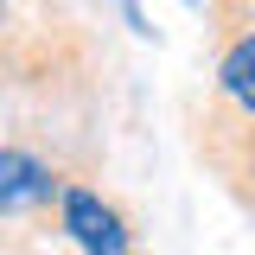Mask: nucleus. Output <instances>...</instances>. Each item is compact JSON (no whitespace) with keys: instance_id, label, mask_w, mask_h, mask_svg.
Instances as JSON below:
<instances>
[{"instance_id":"1","label":"nucleus","mask_w":255,"mask_h":255,"mask_svg":"<svg viewBox=\"0 0 255 255\" xmlns=\"http://www.w3.org/2000/svg\"><path fill=\"white\" fill-rule=\"evenodd\" d=\"M32 236L64 255H140V230L122 211V198L102 191L96 179H83V172H64L58 204L45 211V223Z\"/></svg>"},{"instance_id":"2","label":"nucleus","mask_w":255,"mask_h":255,"mask_svg":"<svg viewBox=\"0 0 255 255\" xmlns=\"http://www.w3.org/2000/svg\"><path fill=\"white\" fill-rule=\"evenodd\" d=\"M70 166L38 153L32 140H0V236H32L45 211L58 204V185Z\"/></svg>"},{"instance_id":"3","label":"nucleus","mask_w":255,"mask_h":255,"mask_svg":"<svg viewBox=\"0 0 255 255\" xmlns=\"http://www.w3.org/2000/svg\"><path fill=\"white\" fill-rule=\"evenodd\" d=\"M185 6H191V13H198V6H204V0H185Z\"/></svg>"}]
</instances>
